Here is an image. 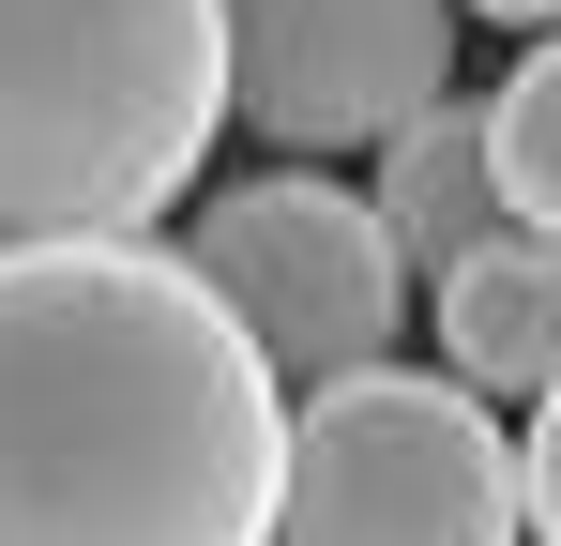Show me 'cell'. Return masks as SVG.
Returning <instances> with one entry per match:
<instances>
[{"label":"cell","mask_w":561,"mask_h":546,"mask_svg":"<svg viewBox=\"0 0 561 546\" xmlns=\"http://www.w3.org/2000/svg\"><path fill=\"white\" fill-rule=\"evenodd\" d=\"M288 379L168 243H0V546H274Z\"/></svg>","instance_id":"cell-1"},{"label":"cell","mask_w":561,"mask_h":546,"mask_svg":"<svg viewBox=\"0 0 561 546\" xmlns=\"http://www.w3.org/2000/svg\"><path fill=\"white\" fill-rule=\"evenodd\" d=\"M213 0H0V243H152V213L213 168Z\"/></svg>","instance_id":"cell-2"},{"label":"cell","mask_w":561,"mask_h":546,"mask_svg":"<svg viewBox=\"0 0 561 546\" xmlns=\"http://www.w3.org/2000/svg\"><path fill=\"white\" fill-rule=\"evenodd\" d=\"M274 546H531L501 410L425 379V364H365V379L304 395L288 410Z\"/></svg>","instance_id":"cell-3"},{"label":"cell","mask_w":561,"mask_h":546,"mask_svg":"<svg viewBox=\"0 0 561 546\" xmlns=\"http://www.w3.org/2000/svg\"><path fill=\"white\" fill-rule=\"evenodd\" d=\"M183 259L243 319V350L274 364V379H304V395L394 364V334H410V259H394L379 197H350V182H304V168L228 182L183 228Z\"/></svg>","instance_id":"cell-4"},{"label":"cell","mask_w":561,"mask_h":546,"mask_svg":"<svg viewBox=\"0 0 561 546\" xmlns=\"http://www.w3.org/2000/svg\"><path fill=\"white\" fill-rule=\"evenodd\" d=\"M228 15V122L274 152H379L456 77V0H213Z\"/></svg>","instance_id":"cell-5"},{"label":"cell","mask_w":561,"mask_h":546,"mask_svg":"<svg viewBox=\"0 0 561 546\" xmlns=\"http://www.w3.org/2000/svg\"><path fill=\"white\" fill-rule=\"evenodd\" d=\"M425 304H440V379H456V395H485V410H547L561 395V243L501 228V243L456 259Z\"/></svg>","instance_id":"cell-6"},{"label":"cell","mask_w":561,"mask_h":546,"mask_svg":"<svg viewBox=\"0 0 561 546\" xmlns=\"http://www.w3.org/2000/svg\"><path fill=\"white\" fill-rule=\"evenodd\" d=\"M379 228H394V259L410 288H440L456 259H485L516 213H501V168H485V106H410L394 137H379Z\"/></svg>","instance_id":"cell-7"},{"label":"cell","mask_w":561,"mask_h":546,"mask_svg":"<svg viewBox=\"0 0 561 546\" xmlns=\"http://www.w3.org/2000/svg\"><path fill=\"white\" fill-rule=\"evenodd\" d=\"M485 168H501V213L561 243V31H531V61L485 91Z\"/></svg>","instance_id":"cell-8"},{"label":"cell","mask_w":561,"mask_h":546,"mask_svg":"<svg viewBox=\"0 0 561 546\" xmlns=\"http://www.w3.org/2000/svg\"><path fill=\"white\" fill-rule=\"evenodd\" d=\"M516 501H531V546H561V395L531 410V441H516Z\"/></svg>","instance_id":"cell-9"},{"label":"cell","mask_w":561,"mask_h":546,"mask_svg":"<svg viewBox=\"0 0 561 546\" xmlns=\"http://www.w3.org/2000/svg\"><path fill=\"white\" fill-rule=\"evenodd\" d=\"M456 15H501V31H561V0H456Z\"/></svg>","instance_id":"cell-10"}]
</instances>
